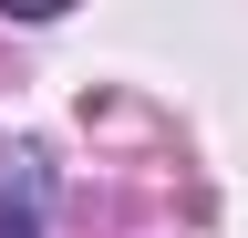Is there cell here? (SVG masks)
<instances>
[{
  "mask_svg": "<svg viewBox=\"0 0 248 238\" xmlns=\"http://www.w3.org/2000/svg\"><path fill=\"white\" fill-rule=\"evenodd\" d=\"M0 238H42V156L11 166V197H0Z\"/></svg>",
  "mask_w": 248,
  "mask_h": 238,
  "instance_id": "1",
  "label": "cell"
}]
</instances>
